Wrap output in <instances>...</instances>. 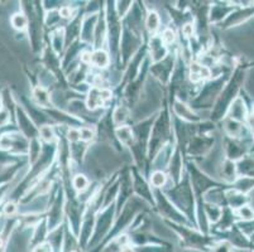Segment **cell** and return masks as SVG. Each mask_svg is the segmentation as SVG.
<instances>
[{"instance_id": "1", "label": "cell", "mask_w": 254, "mask_h": 252, "mask_svg": "<svg viewBox=\"0 0 254 252\" xmlns=\"http://www.w3.org/2000/svg\"><path fill=\"white\" fill-rule=\"evenodd\" d=\"M11 24L17 29H23L27 25V19L23 17L22 14H15L14 17L11 18Z\"/></svg>"}, {"instance_id": "2", "label": "cell", "mask_w": 254, "mask_h": 252, "mask_svg": "<svg viewBox=\"0 0 254 252\" xmlns=\"http://www.w3.org/2000/svg\"><path fill=\"white\" fill-rule=\"evenodd\" d=\"M94 61L96 62L98 66H104L108 62V57H106V54L104 52H99L94 55Z\"/></svg>"}, {"instance_id": "3", "label": "cell", "mask_w": 254, "mask_h": 252, "mask_svg": "<svg viewBox=\"0 0 254 252\" xmlns=\"http://www.w3.org/2000/svg\"><path fill=\"white\" fill-rule=\"evenodd\" d=\"M165 182V178H163V174H159V173H157L156 175L153 177V183L156 184V186H161V184Z\"/></svg>"}, {"instance_id": "4", "label": "cell", "mask_w": 254, "mask_h": 252, "mask_svg": "<svg viewBox=\"0 0 254 252\" xmlns=\"http://www.w3.org/2000/svg\"><path fill=\"white\" fill-rule=\"evenodd\" d=\"M166 38L168 39V42H171L173 39V33H171L170 31H167L166 32Z\"/></svg>"}]
</instances>
